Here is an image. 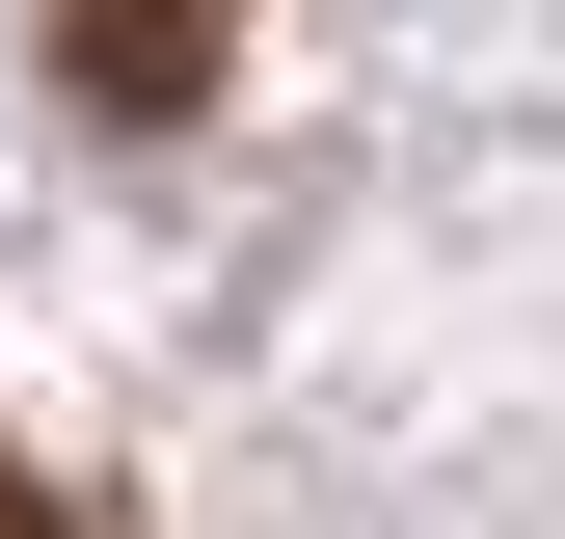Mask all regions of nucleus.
<instances>
[{
  "instance_id": "nucleus-1",
  "label": "nucleus",
  "mask_w": 565,
  "mask_h": 539,
  "mask_svg": "<svg viewBox=\"0 0 565 539\" xmlns=\"http://www.w3.org/2000/svg\"><path fill=\"white\" fill-rule=\"evenodd\" d=\"M54 82H82L108 135H189L243 82V0H54Z\"/></svg>"
},
{
  "instance_id": "nucleus-2",
  "label": "nucleus",
  "mask_w": 565,
  "mask_h": 539,
  "mask_svg": "<svg viewBox=\"0 0 565 539\" xmlns=\"http://www.w3.org/2000/svg\"><path fill=\"white\" fill-rule=\"evenodd\" d=\"M0 539H82V512H54V486H28V458H0Z\"/></svg>"
}]
</instances>
